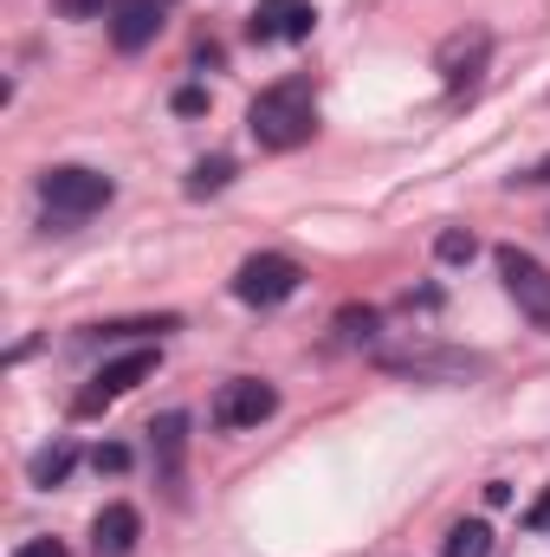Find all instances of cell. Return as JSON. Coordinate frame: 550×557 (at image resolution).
Returning a JSON list of instances; mask_svg holds the SVG:
<instances>
[{"instance_id": "4fadbf2b", "label": "cell", "mask_w": 550, "mask_h": 557, "mask_svg": "<svg viewBox=\"0 0 550 557\" xmlns=\"http://www.w3.org/2000/svg\"><path fill=\"white\" fill-rule=\"evenodd\" d=\"M72 467H78V447H72V441H52V447H39V454L26 460V480H33V486H59Z\"/></svg>"}, {"instance_id": "2e32d148", "label": "cell", "mask_w": 550, "mask_h": 557, "mask_svg": "<svg viewBox=\"0 0 550 557\" xmlns=\"http://www.w3.org/2000/svg\"><path fill=\"white\" fill-rule=\"evenodd\" d=\"M434 253H440V260H447V267H460V260H473V253H479V247H473V234H460V227H447V234H440V240H434Z\"/></svg>"}, {"instance_id": "8992f818", "label": "cell", "mask_w": 550, "mask_h": 557, "mask_svg": "<svg viewBox=\"0 0 550 557\" xmlns=\"http://www.w3.org/2000/svg\"><path fill=\"white\" fill-rule=\"evenodd\" d=\"M499 278H505V292H512V305L550 331V273L532 260V253H518V247H499Z\"/></svg>"}, {"instance_id": "9a60e30c", "label": "cell", "mask_w": 550, "mask_h": 557, "mask_svg": "<svg viewBox=\"0 0 550 557\" xmlns=\"http://www.w3.org/2000/svg\"><path fill=\"white\" fill-rule=\"evenodd\" d=\"M447 557H492V525L460 519V525L447 532Z\"/></svg>"}, {"instance_id": "3957f363", "label": "cell", "mask_w": 550, "mask_h": 557, "mask_svg": "<svg viewBox=\"0 0 550 557\" xmlns=\"http://www.w3.org/2000/svg\"><path fill=\"white\" fill-rule=\"evenodd\" d=\"M155 363H162V350H130V357H117V363H104L85 389H78V403H72V416H98V409H111L117 396H130L137 383L155 376Z\"/></svg>"}, {"instance_id": "7402d4cb", "label": "cell", "mask_w": 550, "mask_h": 557, "mask_svg": "<svg viewBox=\"0 0 550 557\" xmlns=\"http://www.w3.org/2000/svg\"><path fill=\"white\" fill-rule=\"evenodd\" d=\"M518 182H550V156H545V162H538V169H525Z\"/></svg>"}, {"instance_id": "ba28073f", "label": "cell", "mask_w": 550, "mask_h": 557, "mask_svg": "<svg viewBox=\"0 0 550 557\" xmlns=\"http://www.w3.org/2000/svg\"><path fill=\"white\" fill-rule=\"evenodd\" d=\"M311 26H317V7L311 0H260L253 7V20H247V39L253 46H278V39H311Z\"/></svg>"}, {"instance_id": "e0dca14e", "label": "cell", "mask_w": 550, "mask_h": 557, "mask_svg": "<svg viewBox=\"0 0 550 557\" xmlns=\"http://www.w3.org/2000/svg\"><path fill=\"white\" fill-rule=\"evenodd\" d=\"M91 467H98V473H124V467H130V447H117V441H111V447H98V454H91Z\"/></svg>"}, {"instance_id": "44dd1931", "label": "cell", "mask_w": 550, "mask_h": 557, "mask_svg": "<svg viewBox=\"0 0 550 557\" xmlns=\"http://www.w3.org/2000/svg\"><path fill=\"white\" fill-rule=\"evenodd\" d=\"M525 525H532V532H550V493L532 506V512H525Z\"/></svg>"}, {"instance_id": "30bf717a", "label": "cell", "mask_w": 550, "mask_h": 557, "mask_svg": "<svg viewBox=\"0 0 550 557\" xmlns=\"http://www.w3.org/2000/svg\"><path fill=\"white\" fill-rule=\"evenodd\" d=\"M155 33H162V0H117V13H111V46L117 52H142Z\"/></svg>"}, {"instance_id": "7c38bea8", "label": "cell", "mask_w": 550, "mask_h": 557, "mask_svg": "<svg viewBox=\"0 0 550 557\" xmlns=\"http://www.w3.org/2000/svg\"><path fill=\"white\" fill-rule=\"evenodd\" d=\"M149 434H155V480L175 486V480H182V447H188V416L168 409V416H155Z\"/></svg>"}, {"instance_id": "277c9868", "label": "cell", "mask_w": 550, "mask_h": 557, "mask_svg": "<svg viewBox=\"0 0 550 557\" xmlns=\"http://www.w3.org/2000/svg\"><path fill=\"white\" fill-rule=\"evenodd\" d=\"M298 278L304 273H298L285 253H253V260H240V273H234V298L266 311V305H285V298L298 292Z\"/></svg>"}, {"instance_id": "5bb4252c", "label": "cell", "mask_w": 550, "mask_h": 557, "mask_svg": "<svg viewBox=\"0 0 550 557\" xmlns=\"http://www.w3.org/2000/svg\"><path fill=\"white\" fill-rule=\"evenodd\" d=\"M234 182V156H201L195 169H188V195L201 201V195H221Z\"/></svg>"}, {"instance_id": "6da1fadb", "label": "cell", "mask_w": 550, "mask_h": 557, "mask_svg": "<svg viewBox=\"0 0 550 557\" xmlns=\"http://www.w3.org/2000/svg\"><path fill=\"white\" fill-rule=\"evenodd\" d=\"M247 131H253L260 149H298V143H311V131H317V91H311V78L266 85L247 104Z\"/></svg>"}, {"instance_id": "52a82bcc", "label": "cell", "mask_w": 550, "mask_h": 557, "mask_svg": "<svg viewBox=\"0 0 550 557\" xmlns=\"http://www.w3.org/2000/svg\"><path fill=\"white\" fill-rule=\"evenodd\" d=\"M383 370L421 376V383H466V376H479L486 363L466 357V350H383Z\"/></svg>"}, {"instance_id": "ac0fdd59", "label": "cell", "mask_w": 550, "mask_h": 557, "mask_svg": "<svg viewBox=\"0 0 550 557\" xmlns=\"http://www.w3.org/2000/svg\"><path fill=\"white\" fill-rule=\"evenodd\" d=\"M13 557H72V552H65L59 539H26V545H20Z\"/></svg>"}, {"instance_id": "5b68a950", "label": "cell", "mask_w": 550, "mask_h": 557, "mask_svg": "<svg viewBox=\"0 0 550 557\" xmlns=\"http://www.w3.org/2000/svg\"><path fill=\"white\" fill-rule=\"evenodd\" d=\"M273 416H278V389L260 383V376H234V383H221V396H214V428H227V434L260 428V421H273Z\"/></svg>"}, {"instance_id": "9c48e42d", "label": "cell", "mask_w": 550, "mask_h": 557, "mask_svg": "<svg viewBox=\"0 0 550 557\" xmlns=\"http://www.w3.org/2000/svg\"><path fill=\"white\" fill-rule=\"evenodd\" d=\"M486 59H492V39H486V33H453L434 65H440V78H447V91H473V85L486 78Z\"/></svg>"}, {"instance_id": "8fae6325", "label": "cell", "mask_w": 550, "mask_h": 557, "mask_svg": "<svg viewBox=\"0 0 550 557\" xmlns=\"http://www.w3.org/2000/svg\"><path fill=\"white\" fill-rule=\"evenodd\" d=\"M137 532H142L137 506H104L98 525H91V552L98 557H130L137 552Z\"/></svg>"}, {"instance_id": "7a4b0ae2", "label": "cell", "mask_w": 550, "mask_h": 557, "mask_svg": "<svg viewBox=\"0 0 550 557\" xmlns=\"http://www.w3.org/2000/svg\"><path fill=\"white\" fill-rule=\"evenodd\" d=\"M111 195H117V182L104 169H85V162H59V169L39 175V208H46V227L52 234L91 221L98 208H111Z\"/></svg>"}, {"instance_id": "ffe728a7", "label": "cell", "mask_w": 550, "mask_h": 557, "mask_svg": "<svg viewBox=\"0 0 550 557\" xmlns=\"http://www.w3.org/2000/svg\"><path fill=\"white\" fill-rule=\"evenodd\" d=\"M175 111H182V117H195V111H208V91H195V85H188V91H175Z\"/></svg>"}, {"instance_id": "d6986e66", "label": "cell", "mask_w": 550, "mask_h": 557, "mask_svg": "<svg viewBox=\"0 0 550 557\" xmlns=\"http://www.w3.org/2000/svg\"><path fill=\"white\" fill-rule=\"evenodd\" d=\"M65 20H91V13H104V0H52Z\"/></svg>"}]
</instances>
